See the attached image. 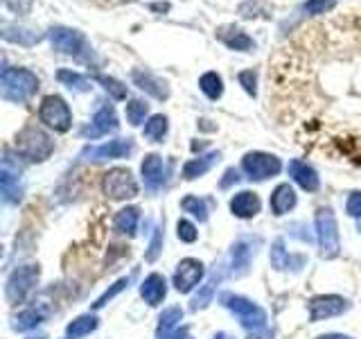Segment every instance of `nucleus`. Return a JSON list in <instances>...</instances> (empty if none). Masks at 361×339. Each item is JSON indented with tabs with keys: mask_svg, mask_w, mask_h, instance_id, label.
<instances>
[{
	"mask_svg": "<svg viewBox=\"0 0 361 339\" xmlns=\"http://www.w3.org/2000/svg\"><path fill=\"white\" fill-rule=\"evenodd\" d=\"M97 328V316L93 314H84V316H77L73 323H68L66 333L71 339H82L86 335H90Z\"/></svg>",
	"mask_w": 361,
	"mask_h": 339,
	"instance_id": "obj_27",
	"label": "nucleus"
},
{
	"mask_svg": "<svg viewBox=\"0 0 361 339\" xmlns=\"http://www.w3.org/2000/svg\"><path fill=\"white\" fill-rule=\"evenodd\" d=\"M142 179H145V186L149 188L152 192L161 190L167 184V177H169V163L163 161V156L158 154H149L142 161Z\"/></svg>",
	"mask_w": 361,
	"mask_h": 339,
	"instance_id": "obj_11",
	"label": "nucleus"
},
{
	"mask_svg": "<svg viewBox=\"0 0 361 339\" xmlns=\"http://www.w3.org/2000/svg\"><path fill=\"white\" fill-rule=\"evenodd\" d=\"M203 278V265L195 258H185L183 263L178 265L176 274H174V287L178 292L188 294L195 285H199V280Z\"/></svg>",
	"mask_w": 361,
	"mask_h": 339,
	"instance_id": "obj_12",
	"label": "nucleus"
},
{
	"mask_svg": "<svg viewBox=\"0 0 361 339\" xmlns=\"http://www.w3.org/2000/svg\"><path fill=\"white\" fill-rule=\"evenodd\" d=\"M30 339H45L43 335H39V337H30Z\"/></svg>",
	"mask_w": 361,
	"mask_h": 339,
	"instance_id": "obj_44",
	"label": "nucleus"
},
{
	"mask_svg": "<svg viewBox=\"0 0 361 339\" xmlns=\"http://www.w3.org/2000/svg\"><path fill=\"white\" fill-rule=\"evenodd\" d=\"M316 235H319V246H321V256L323 258H336L338 256V229H336V220L332 210H319L316 215Z\"/></svg>",
	"mask_w": 361,
	"mask_h": 339,
	"instance_id": "obj_5",
	"label": "nucleus"
},
{
	"mask_svg": "<svg viewBox=\"0 0 361 339\" xmlns=\"http://www.w3.org/2000/svg\"><path fill=\"white\" fill-rule=\"evenodd\" d=\"M219 274H212L210 276V280L203 285V290L197 294V299H195V310L197 308H206V305L210 303V299H212V294H214V287H217V282H219Z\"/></svg>",
	"mask_w": 361,
	"mask_h": 339,
	"instance_id": "obj_35",
	"label": "nucleus"
},
{
	"mask_svg": "<svg viewBox=\"0 0 361 339\" xmlns=\"http://www.w3.org/2000/svg\"><path fill=\"white\" fill-rule=\"evenodd\" d=\"M0 84H3V97L20 105L39 90V77L25 68H5Z\"/></svg>",
	"mask_w": 361,
	"mask_h": 339,
	"instance_id": "obj_1",
	"label": "nucleus"
},
{
	"mask_svg": "<svg viewBox=\"0 0 361 339\" xmlns=\"http://www.w3.org/2000/svg\"><path fill=\"white\" fill-rule=\"evenodd\" d=\"M18 174H20L18 165L11 167V158H9V154H5V158H3V172H0V186H3V195H5L7 201H18L20 199Z\"/></svg>",
	"mask_w": 361,
	"mask_h": 339,
	"instance_id": "obj_16",
	"label": "nucleus"
},
{
	"mask_svg": "<svg viewBox=\"0 0 361 339\" xmlns=\"http://www.w3.org/2000/svg\"><path fill=\"white\" fill-rule=\"evenodd\" d=\"M147 111H149V105H145L142 100H131L127 105V120L133 124V127H138V124L145 122Z\"/></svg>",
	"mask_w": 361,
	"mask_h": 339,
	"instance_id": "obj_33",
	"label": "nucleus"
},
{
	"mask_svg": "<svg viewBox=\"0 0 361 339\" xmlns=\"http://www.w3.org/2000/svg\"><path fill=\"white\" fill-rule=\"evenodd\" d=\"M255 256V246L251 237H242L231 249V274L244 276L248 267H251V258Z\"/></svg>",
	"mask_w": 361,
	"mask_h": 339,
	"instance_id": "obj_14",
	"label": "nucleus"
},
{
	"mask_svg": "<svg viewBox=\"0 0 361 339\" xmlns=\"http://www.w3.org/2000/svg\"><path fill=\"white\" fill-rule=\"evenodd\" d=\"M39 120L45 124V127H50L54 131H68L73 124V113L68 109L66 100L59 97V95H48L43 97L41 107H39Z\"/></svg>",
	"mask_w": 361,
	"mask_h": 339,
	"instance_id": "obj_4",
	"label": "nucleus"
},
{
	"mask_svg": "<svg viewBox=\"0 0 361 339\" xmlns=\"http://www.w3.org/2000/svg\"><path fill=\"white\" fill-rule=\"evenodd\" d=\"M319 339H353V337H345V335H323Z\"/></svg>",
	"mask_w": 361,
	"mask_h": 339,
	"instance_id": "obj_43",
	"label": "nucleus"
},
{
	"mask_svg": "<svg viewBox=\"0 0 361 339\" xmlns=\"http://www.w3.org/2000/svg\"><path fill=\"white\" fill-rule=\"evenodd\" d=\"M50 41H52L54 48L61 50L63 54H73V56H77V59H88L90 56V45L86 43L84 34H79L77 30L52 28Z\"/></svg>",
	"mask_w": 361,
	"mask_h": 339,
	"instance_id": "obj_7",
	"label": "nucleus"
},
{
	"mask_svg": "<svg viewBox=\"0 0 361 339\" xmlns=\"http://www.w3.org/2000/svg\"><path fill=\"white\" fill-rule=\"evenodd\" d=\"M138 220H140V210L138 208H133V206H129V208H122L118 215H116V231H120V233H127V235H133L135 233V229H138Z\"/></svg>",
	"mask_w": 361,
	"mask_h": 339,
	"instance_id": "obj_26",
	"label": "nucleus"
},
{
	"mask_svg": "<svg viewBox=\"0 0 361 339\" xmlns=\"http://www.w3.org/2000/svg\"><path fill=\"white\" fill-rule=\"evenodd\" d=\"M219 161V154L217 152H212V154H206V156H199V158H192V161L185 163L183 167V179L192 181V179H197L201 174H206L208 170Z\"/></svg>",
	"mask_w": 361,
	"mask_h": 339,
	"instance_id": "obj_25",
	"label": "nucleus"
},
{
	"mask_svg": "<svg viewBox=\"0 0 361 339\" xmlns=\"http://www.w3.org/2000/svg\"><path fill=\"white\" fill-rule=\"evenodd\" d=\"M217 37L228 45L231 50H242V52H248V50H253L255 48V43L251 37H246V34L242 30H237V28H221L217 32Z\"/></svg>",
	"mask_w": 361,
	"mask_h": 339,
	"instance_id": "obj_22",
	"label": "nucleus"
},
{
	"mask_svg": "<svg viewBox=\"0 0 361 339\" xmlns=\"http://www.w3.org/2000/svg\"><path fill=\"white\" fill-rule=\"evenodd\" d=\"M16 150L20 156H25L27 161L41 163L54 152V141L48 133L39 127H25L16 136Z\"/></svg>",
	"mask_w": 361,
	"mask_h": 339,
	"instance_id": "obj_2",
	"label": "nucleus"
},
{
	"mask_svg": "<svg viewBox=\"0 0 361 339\" xmlns=\"http://www.w3.org/2000/svg\"><path fill=\"white\" fill-rule=\"evenodd\" d=\"M180 206H183V210L192 213L199 222H206L208 220V201L206 199H199V197H185L183 201H180Z\"/></svg>",
	"mask_w": 361,
	"mask_h": 339,
	"instance_id": "obj_32",
	"label": "nucleus"
},
{
	"mask_svg": "<svg viewBox=\"0 0 361 339\" xmlns=\"http://www.w3.org/2000/svg\"><path fill=\"white\" fill-rule=\"evenodd\" d=\"M242 167L244 172L255 179V181H264L269 177H276L280 172V158L274 154H264V152H248L242 158Z\"/></svg>",
	"mask_w": 361,
	"mask_h": 339,
	"instance_id": "obj_9",
	"label": "nucleus"
},
{
	"mask_svg": "<svg viewBox=\"0 0 361 339\" xmlns=\"http://www.w3.org/2000/svg\"><path fill=\"white\" fill-rule=\"evenodd\" d=\"M102 188H104L106 197L111 199H131L138 195V184H135L133 174L124 167L109 170L102 181Z\"/></svg>",
	"mask_w": 361,
	"mask_h": 339,
	"instance_id": "obj_6",
	"label": "nucleus"
},
{
	"mask_svg": "<svg viewBox=\"0 0 361 339\" xmlns=\"http://www.w3.org/2000/svg\"><path fill=\"white\" fill-rule=\"evenodd\" d=\"M336 5V0H307L300 11L302 14H307V16H316V14H327L330 9H334Z\"/></svg>",
	"mask_w": 361,
	"mask_h": 339,
	"instance_id": "obj_34",
	"label": "nucleus"
},
{
	"mask_svg": "<svg viewBox=\"0 0 361 339\" xmlns=\"http://www.w3.org/2000/svg\"><path fill=\"white\" fill-rule=\"evenodd\" d=\"M133 82L138 84L142 90H147L149 95H154L156 100H167V95H169V90H167V86L161 82V79H156L152 73H142V71H133Z\"/></svg>",
	"mask_w": 361,
	"mask_h": 339,
	"instance_id": "obj_23",
	"label": "nucleus"
},
{
	"mask_svg": "<svg viewBox=\"0 0 361 339\" xmlns=\"http://www.w3.org/2000/svg\"><path fill=\"white\" fill-rule=\"evenodd\" d=\"M176 233H178V237L183 242H195L197 237H199V233H197V229H195V224H190L188 220H178V224H176Z\"/></svg>",
	"mask_w": 361,
	"mask_h": 339,
	"instance_id": "obj_38",
	"label": "nucleus"
},
{
	"mask_svg": "<svg viewBox=\"0 0 361 339\" xmlns=\"http://www.w3.org/2000/svg\"><path fill=\"white\" fill-rule=\"evenodd\" d=\"M240 84L244 86V90L248 95H255V73L253 71L240 73Z\"/></svg>",
	"mask_w": 361,
	"mask_h": 339,
	"instance_id": "obj_39",
	"label": "nucleus"
},
{
	"mask_svg": "<svg viewBox=\"0 0 361 339\" xmlns=\"http://www.w3.org/2000/svg\"><path fill=\"white\" fill-rule=\"evenodd\" d=\"M221 301L226 308L235 312V316L242 321L244 328H248V331L259 333L267 328V312L259 308V305H255L253 301H248L244 297H233V294H224Z\"/></svg>",
	"mask_w": 361,
	"mask_h": 339,
	"instance_id": "obj_3",
	"label": "nucleus"
},
{
	"mask_svg": "<svg viewBox=\"0 0 361 339\" xmlns=\"http://www.w3.org/2000/svg\"><path fill=\"white\" fill-rule=\"evenodd\" d=\"M167 133V118L165 116H152L149 122L145 124V138L152 143H161Z\"/></svg>",
	"mask_w": 361,
	"mask_h": 339,
	"instance_id": "obj_30",
	"label": "nucleus"
},
{
	"mask_svg": "<svg viewBox=\"0 0 361 339\" xmlns=\"http://www.w3.org/2000/svg\"><path fill=\"white\" fill-rule=\"evenodd\" d=\"M233 181L237 184V181H240V174H237L235 170H228V172H226V179L221 181V188H228V186L233 184Z\"/></svg>",
	"mask_w": 361,
	"mask_h": 339,
	"instance_id": "obj_42",
	"label": "nucleus"
},
{
	"mask_svg": "<svg viewBox=\"0 0 361 339\" xmlns=\"http://www.w3.org/2000/svg\"><path fill=\"white\" fill-rule=\"evenodd\" d=\"M231 210H233V215H237V218H242V220L255 218V215L259 213V197L255 195V192L244 190L231 199Z\"/></svg>",
	"mask_w": 361,
	"mask_h": 339,
	"instance_id": "obj_18",
	"label": "nucleus"
},
{
	"mask_svg": "<svg viewBox=\"0 0 361 339\" xmlns=\"http://www.w3.org/2000/svg\"><path fill=\"white\" fill-rule=\"evenodd\" d=\"M293 206H296V192H293V188L289 184L278 186L274 195H271V210H274V215H285Z\"/></svg>",
	"mask_w": 361,
	"mask_h": 339,
	"instance_id": "obj_20",
	"label": "nucleus"
},
{
	"mask_svg": "<svg viewBox=\"0 0 361 339\" xmlns=\"http://www.w3.org/2000/svg\"><path fill=\"white\" fill-rule=\"evenodd\" d=\"M180 319H183V310L167 308L161 314V323H158V339H185L188 331H176Z\"/></svg>",
	"mask_w": 361,
	"mask_h": 339,
	"instance_id": "obj_17",
	"label": "nucleus"
},
{
	"mask_svg": "<svg viewBox=\"0 0 361 339\" xmlns=\"http://www.w3.org/2000/svg\"><path fill=\"white\" fill-rule=\"evenodd\" d=\"M37 280H39V267H34V265L18 267L7 280V287H5L7 301L9 303L25 301V297L34 290V285H37Z\"/></svg>",
	"mask_w": 361,
	"mask_h": 339,
	"instance_id": "obj_8",
	"label": "nucleus"
},
{
	"mask_svg": "<svg viewBox=\"0 0 361 339\" xmlns=\"http://www.w3.org/2000/svg\"><path fill=\"white\" fill-rule=\"evenodd\" d=\"M140 294H142V299L149 303V305H158V303L165 299V294H167L165 278L161 274L147 276V280L142 282V287H140Z\"/></svg>",
	"mask_w": 361,
	"mask_h": 339,
	"instance_id": "obj_21",
	"label": "nucleus"
},
{
	"mask_svg": "<svg viewBox=\"0 0 361 339\" xmlns=\"http://www.w3.org/2000/svg\"><path fill=\"white\" fill-rule=\"evenodd\" d=\"M161 244H163V231L158 229L152 244H149V254H147V260H149V263H152V260H156V256L161 254Z\"/></svg>",
	"mask_w": 361,
	"mask_h": 339,
	"instance_id": "obj_40",
	"label": "nucleus"
},
{
	"mask_svg": "<svg viewBox=\"0 0 361 339\" xmlns=\"http://www.w3.org/2000/svg\"><path fill=\"white\" fill-rule=\"evenodd\" d=\"M271 263H274L276 269H293L298 271L305 263V258L300 256H289L285 251V246H282V240H278L274 244V249H271Z\"/></svg>",
	"mask_w": 361,
	"mask_h": 339,
	"instance_id": "obj_24",
	"label": "nucleus"
},
{
	"mask_svg": "<svg viewBox=\"0 0 361 339\" xmlns=\"http://www.w3.org/2000/svg\"><path fill=\"white\" fill-rule=\"evenodd\" d=\"M289 174L293 177V181L307 192H316L319 190V174L314 172V167H310L302 161H291L289 163Z\"/></svg>",
	"mask_w": 361,
	"mask_h": 339,
	"instance_id": "obj_19",
	"label": "nucleus"
},
{
	"mask_svg": "<svg viewBox=\"0 0 361 339\" xmlns=\"http://www.w3.org/2000/svg\"><path fill=\"white\" fill-rule=\"evenodd\" d=\"M199 88L210 100H219L221 93H224V82H221V77L217 73H206V75L199 79Z\"/></svg>",
	"mask_w": 361,
	"mask_h": 339,
	"instance_id": "obj_29",
	"label": "nucleus"
},
{
	"mask_svg": "<svg viewBox=\"0 0 361 339\" xmlns=\"http://www.w3.org/2000/svg\"><path fill=\"white\" fill-rule=\"evenodd\" d=\"M45 319V312L43 310H37V308H27L23 310L18 316H14V331H32V328H37L41 321Z\"/></svg>",
	"mask_w": 361,
	"mask_h": 339,
	"instance_id": "obj_28",
	"label": "nucleus"
},
{
	"mask_svg": "<svg viewBox=\"0 0 361 339\" xmlns=\"http://www.w3.org/2000/svg\"><path fill=\"white\" fill-rule=\"evenodd\" d=\"M348 310V301L341 297H316L310 301V316L312 321H321V319H330Z\"/></svg>",
	"mask_w": 361,
	"mask_h": 339,
	"instance_id": "obj_13",
	"label": "nucleus"
},
{
	"mask_svg": "<svg viewBox=\"0 0 361 339\" xmlns=\"http://www.w3.org/2000/svg\"><path fill=\"white\" fill-rule=\"evenodd\" d=\"M133 278H135V271H133V274H131L129 278H122V280H118V282H116V285H113L111 290H106V292H104V294H102V297H99V299L95 301V305H93V308H95V310H99V308H104V305H106V303H109V301H111L113 297H116V294H118V292H122L124 287H129V282H131Z\"/></svg>",
	"mask_w": 361,
	"mask_h": 339,
	"instance_id": "obj_36",
	"label": "nucleus"
},
{
	"mask_svg": "<svg viewBox=\"0 0 361 339\" xmlns=\"http://www.w3.org/2000/svg\"><path fill=\"white\" fill-rule=\"evenodd\" d=\"M348 213L353 215V218H361V192H355V195L348 199Z\"/></svg>",
	"mask_w": 361,
	"mask_h": 339,
	"instance_id": "obj_41",
	"label": "nucleus"
},
{
	"mask_svg": "<svg viewBox=\"0 0 361 339\" xmlns=\"http://www.w3.org/2000/svg\"><path fill=\"white\" fill-rule=\"evenodd\" d=\"M118 127H120V122H118V116H116V111H113V107L106 105V102H99V109L95 111L93 122L82 129V136L84 138H99V136L118 131Z\"/></svg>",
	"mask_w": 361,
	"mask_h": 339,
	"instance_id": "obj_10",
	"label": "nucleus"
},
{
	"mask_svg": "<svg viewBox=\"0 0 361 339\" xmlns=\"http://www.w3.org/2000/svg\"><path fill=\"white\" fill-rule=\"evenodd\" d=\"M135 145L131 138H120V141H111V143H104L99 147H88V150L84 152V156H90V158H97V161H102V158H124L133 154Z\"/></svg>",
	"mask_w": 361,
	"mask_h": 339,
	"instance_id": "obj_15",
	"label": "nucleus"
},
{
	"mask_svg": "<svg viewBox=\"0 0 361 339\" xmlns=\"http://www.w3.org/2000/svg\"><path fill=\"white\" fill-rule=\"evenodd\" d=\"M95 79H97V82H99L102 86H104L116 100H124V97H127V86H122V84L118 82V79L106 77V75H97Z\"/></svg>",
	"mask_w": 361,
	"mask_h": 339,
	"instance_id": "obj_37",
	"label": "nucleus"
},
{
	"mask_svg": "<svg viewBox=\"0 0 361 339\" xmlns=\"http://www.w3.org/2000/svg\"><path fill=\"white\" fill-rule=\"evenodd\" d=\"M56 79L59 82H63L68 88H73L77 90V93H84V90H88V79L84 75H79V73H73V71H59L56 73Z\"/></svg>",
	"mask_w": 361,
	"mask_h": 339,
	"instance_id": "obj_31",
	"label": "nucleus"
}]
</instances>
